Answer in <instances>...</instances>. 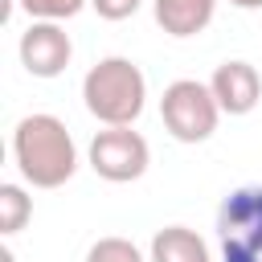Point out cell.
<instances>
[{
    "label": "cell",
    "mask_w": 262,
    "mask_h": 262,
    "mask_svg": "<svg viewBox=\"0 0 262 262\" xmlns=\"http://www.w3.org/2000/svg\"><path fill=\"white\" fill-rule=\"evenodd\" d=\"M86 262H143V254L127 237H98L86 250Z\"/></svg>",
    "instance_id": "7c38bea8"
},
{
    "label": "cell",
    "mask_w": 262,
    "mask_h": 262,
    "mask_svg": "<svg viewBox=\"0 0 262 262\" xmlns=\"http://www.w3.org/2000/svg\"><path fill=\"white\" fill-rule=\"evenodd\" d=\"M33 217V196L20 184H0V233H20Z\"/></svg>",
    "instance_id": "30bf717a"
},
{
    "label": "cell",
    "mask_w": 262,
    "mask_h": 262,
    "mask_svg": "<svg viewBox=\"0 0 262 262\" xmlns=\"http://www.w3.org/2000/svg\"><path fill=\"white\" fill-rule=\"evenodd\" d=\"M70 57H74V41H70V33L61 25L33 20L20 33V66L33 78H57V74H66Z\"/></svg>",
    "instance_id": "8992f818"
},
{
    "label": "cell",
    "mask_w": 262,
    "mask_h": 262,
    "mask_svg": "<svg viewBox=\"0 0 262 262\" xmlns=\"http://www.w3.org/2000/svg\"><path fill=\"white\" fill-rule=\"evenodd\" d=\"M209 90L221 115H250L262 98V74L250 61H221L209 78Z\"/></svg>",
    "instance_id": "52a82bcc"
},
{
    "label": "cell",
    "mask_w": 262,
    "mask_h": 262,
    "mask_svg": "<svg viewBox=\"0 0 262 262\" xmlns=\"http://www.w3.org/2000/svg\"><path fill=\"white\" fill-rule=\"evenodd\" d=\"M221 262H262V184L233 188L217 209Z\"/></svg>",
    "instance_id": "3957f363"
},
{
    "label": "cell",
    "mask_w": 262,
    "mask_h": 262,
    "mask_svg": "<svg viewBox=\"0 0 262 262\" xmlns=\"http://www.w3.org/2000/svg\"><path fill=\"white\" fill-rule=\"evenodd\" d=\"M147 164H151V147L131 127H106L90 139V168L111 184L139 180L147 172Z\"/></svg>",
    "instance_id": "5b68a950"
},
{
    "label": "cell",
    "mask_w": 262,
    "mask_h": 262,
    "mask_svg": "<svg viewBox=\"0 0 262 262\" xmlns=\"http://www.w3.org/2000/svg\"><path fill=\"white\" fill-rule=\"evenodd\" d=\"M233 8H246V12H254V8H262V0H229Z\"/></svg>",
    "instance_id": "5bb4252c"
},
{
    "label": "cell",
    "mask_w": 262,
    "mask_h": 262,
    "mask_svg": "<svg viewBox=\"0 0 262 262\" xmlns=\"http://www.w3.org/2000/svg\"><path fill=\"white\" fill-rule=\"evenodd\" d=\"M12 160L33 188H61L78 172L74 135L57 115H25L12 131Z\"/></svg>",
    "instance_id": "6da1fadb"
},
{
    "label": "cell",
    "mask_w": 262,
    "mask_h": 262,
    "mask_svg": "<svg viewBox=\"0 0 262 262\" xmlns=\"http://www.w3.org/2000/svg\"><path fill=\"white\" fill-rule=\"evenodd\" d=\"M16 4L29 12V20H53V25H61V20L78 16L90 0H16Z\"/></svg>",
    "instance_id": "8fae6325"
},
{
    "label": "cell",
    "mask_w": 262,
    "mask_h": 262,
    "mask_svg": "<svg viewBox=\"0 0 262 262\" xmlns=\"http://www.w3.org/2000/svg\"><path fill=\"white\" fill-rule=\"evenodd\" d=\"M151 12L168 37H196L209 29L217 0H151Z\"/></svg>",
    "instance_id": "ba28073f"
},
{
    "label": "cell",
    "mask_w": 262,
    "mask_h": 262,
    "mask_svg": "<svg viewBox=\"0 0 262 262\" xmlns=\"http://www.w3.org/2000/svg\"><path fill=\"white\" fill-rule=\"evenodd\" d=\"M151 262H209V246L188 225H168L151 237Z\"/></svg>",
    "instance_id": "9c48e42d"
},
{
    "label": "cell",
    "mask_w": 262,
    "mask_h": 262,
    "mask_svg": "<svg viewBox=\"0 0 262 262\" xmlns=\"http://www.w3.org/2000/svg\"><path fill=\"white\" fill-rule=\"evenodd\" d=\"M82 102L102 127H131L147 102V78L131 57H102L82 78Z\"/></svg>",
    "instance_id": "7a4b0ae2"
},
{
    "label": "cell",
    "mask_w": 262,
    "mask_h": 262,
    "mask_svg": "<svg viewBox=\"0 0 262 262\" xmlns=\"http://www.w3.org/2000/svg\"><path fill=\"white\" fill-rule=\"evenodd\" d=\"M143 0H90V8L102 16V20H127Z\"/></svg>",
    "instance_id": "4fadbf2b"
},
{
    "label": "cell",
    "mask_w": 262,
    "mask_h": 262,
    "mask_svg": "<svg viewBox=\"0 0 262 262\" xmlns=\"http://www.w3.org/2000/svg\"><path fill=\"white\" fill-rule=\"evenodd\" d=\"M160 119H164V127H168L172 139H180V143H205L217 131L221 106H217V98H213V90L205 82L176 78L172 86H164Z\"/></svg>",
    "instance_id": "277c9868"
}]
</instances>
